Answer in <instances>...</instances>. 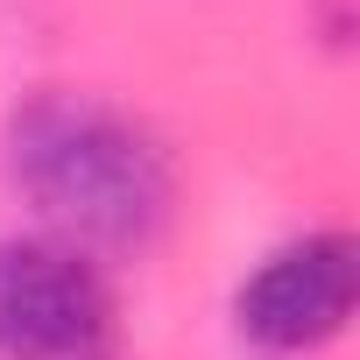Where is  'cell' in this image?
<instances>
[{"mask_svg":"<svg viewBox=\"0 0 360 360\" xmlns=\"http://www.w3.org/2000/svg\"><path fill=\"white\" fill-rule=\"evenodd\" d=\"M113 290L71 240L0 233V360H99Z\"/></svg>","mask_w":360,"mask_h":360,"instance_id":"2","label":"cell"},{"mask_svg":"<svg viewBox=\"0 0 360 360\" xmlns=\"http://www.w3.org/2000/svg\"><path fill=\"white\" fill-rule=\"evenodd\" d=\"M353 290H360L353 233L325 226V233L283 240L276 255L248 269V283L233 290V325L262 353H318L346 332Z\"/></svg>","mask_w":360,"mask_h":360,"instance_id":"3","label":"cell"},{"mask_svg":"<svg viewBox=\"0 0 360 360\" xmlns=\"http://www.w3.org/2000/svg\"><path fill=\"white\" fill-rule=\"evenodd\" d=\"M8 184L71 248H148L169 226V148L92 92H36L8 113Z\"/></svg>","mask_w":360,"mask_h":360,"instance_id":"1","label":"cell"}]
</instances>
